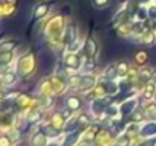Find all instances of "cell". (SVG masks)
<instances>
[{
	"label": "cell",
	"mask_w": 156,
	"mask_h": 146,
	"mask_svg": "<svg viewBox=\"0 0 156 146\" xmlns=\"http://www.w3.org/2000/svg\"><path fill=\"white\" fill-rule=\"evenodd\" d=\"M47 38L52 41V43H61L64 34H65V29H64V24H62V18L61 17H55L53 20L49 21L47 24Z\"/></svg>",
	"instance_id": "cell-1"
},
{
	"label": "cell",
	"mask_w": 156,
	"mask_h": 146,
	"mask_svg": "<svg viewBox=\"0 0 156 146\" xmlns=\"http://www.w3.org/2000/svg\"><path fill=\"white\" fill-rule=\"evenodd\" d=\"M35 67H37V64H35V56H34L32 53L23 55V56L18 59V64H17V70H18V73L23 75V76L32 75V73L35 72Z\"/></svg>",
	"instance_id": "cell-2"
},
{
	"label": "cell",
	"mask_w": 156,
	"mask_h": 146,
	"mask_svg": "<svg viewBox=\"0 0 156 146\" xmlns=\"http://www.w3.org/2000/svg\"><path fill=\"white\" fill-rule=\"evenodd\" d=\"M64 62H65V66H67L68 70H76V69H79L80 64H82V61H80V58H79V55H77L76 52L67 53V55L64 56Z\"/></svg>",
	"instance_id": "cell-3"
},
{
	"label": "cell",
	"mask_w": 156,
	"mask_h": 146,
	"mask_svg": "<svg viewBox=\"0 0 156 146\" xmlns=\"http://www.w3.org/2000/svg\"><path fill=\"white\" fill-rule=\"evenodd\" d=\"M96 143H97V146H111L112 145V136L109 134V131L102 129L96 136Z\"/></svg>",
	"instance_id": "cell-4"
},
{
	"label": "cell",
	"mask_w": 156,
	"mask_h": 146,
	"mask_svg": "<svg viewBox=\"0 0 156 146\" xmlns=\"http://www.w3.org/2000/svg\"><path fill=\"white\" fill-rule=\"evenodd\" d=\"M83 49H85V55H87L88 59L96 58V55H97V43H96L94 38H87V41H85V47Z\"/></svg>",
	"instance_id": "cell-5"
},
{
	"label": "cell",
	"mask_w": 156,
	"mask_h": 146,
	"mask_svg": "<svg viewBox=\"0 0 156 146\" xmlns=\"http://www.w3.org/2000/svg\"><path fill=\"white\" fill-rule=\"evenodd\" d=\"M52 79V85H53V92H55V95H61L64 90H65V81H64V78L62 76H59V75H56V76H53L50 78Z\"/></svg>",
	"instance_id": "cell-6"
},
{
	"label": "cell",
	"mask_w": 156,
	"mask_h": 146,
	"mask_svg": "<svg viewBox=\"0 0 156 146\" xmlns=\"http://www.w3.org/2000/svg\"><path fill=\"white\" fill-rule=\"evenodd\" d=\"M40 93H41L43 96H52V95H55L53 85H52V79H50V78H47V79H44V81L41 82V85H40Z\"/></svg>",
	"instance_id": "cell-7"
},
{
	"label": "cell",
	"mask_w": 156,
	"mask_h": 146,
	"mask_svg": "<svg viewBox=\"0 0 156 146\" xmlns=\"http://www.w3.org/2000/svg\"><path fill=\"white\" fill-rule=\"evenodd\" d=\"M64 125H65V119H64V113H55L52 117V128L55 129H58V131H61L62 128H64Z\"/></svg>",
	"instance_id": "cell-8"
},
{
	"label": "cell",
	"mask_w": 156,
	"mask_h": 146,
	"mask_svg": "<svg viewBox=\"0 0 156 146\" xmlns=\"http://www.w3.org/2000/svg\"><path fill=\"white\" fill-rule=\"evenodd\" d=\"M117 76H118L117 64H109V66L106 67V70H105V78L109 79V81H112V79H115Z\"/></svg>",
	"instance_id": "cell-9"
},
{
	"label": "cell",
	"mask_w": 156,
	"mask_h": 146,
	"mask_svg": "<svg viewBox=\"0 0 156 146\" xmlns=\"http://www.w3.org/2000/svg\"><path fill=\"white\" fill-rule=\"evenodd\" d=\"M17 47V41L15 40H5V41H2L0 43V53L2 52H12L14 49Z\"/></svg>",
	"instance_id": "cell-10"
},
{
	"label": "cell",
	"mask_w": 156,
	"mask_h": 146,
	"mask_svg": "<svg viewBox=\"0 0 156 146\" xmlns=\"http://www.w3.org/2000/svg\"><path fill=\"white\" fill-rule=\"evenodd\" d=\"M32 146H47V137L43 133H37L32 137Z\"/></svg>",
	"instance_id": "cell-11"
},
{
	"label": "cell",
	"mask_w": 156,
	"mask_h": 146,
	"mask_svg": "<svg viewBox=\"0 0 156 146\" xmlns=\"http://www.w3.org/2000/svg\"><path fill=\"white\" fill-rule=\"evenodd\" d=\"M17 103H18V107L20 108H23V110H29L30 107V103H32V99L30 96H26V95H20V96L17 97Z\"/></svg>",
	"instance_id": "cell-12"
},
{
	"label": "cell",
	"mask_w": 156,
	"mask_h": 146,
	"mask_svg": "<svg viewBox=\"0 0 156 146\" xmlns=\"http://www.w3.org/2000/svg\"><path fill=\"white\" fill-rule=\"evenodd\" d=\"M12 59H14V53L12 52H2L0 53V67L8 66Z\"/></svg>",
	"instance_id": "cell-13"
},
{
	"label": "cell",
	"mask_w": 156,
	"mask_h": 146,
	"mask_svg": "<svg viewBox=\"0 0 156 146\" xmlns=\"http://www.w3.org/2000/svg\"><path fill=\"white\" fill-rule=\"evenodd\" d=\"M147 59H149V53H147L146 50H138V52L135 53V62L144 66V64L147 62Z\"/></svg>",
	"instance_id": "cell-14"
},
{
	"label": "cell",
	"mask_w": 156,
	"mask_h": 146,
	"mask_svg": "<svg viewBox=\"0 0 156 146\" xmlns=\"http://www.w3.org/2000/svg\"><path fill=\"white\" fill-rule=\"evenodd\" d=\"M117 69H118V76H127V73H129V70H130V67H129V64L126 62V61H120V62H117Z\"/></svg>",
	"instance_id": "cell-15"
},
{
	"label": "cell",
	"mask_w": 156,
	"mask_h": 146,
	"mask_svg": "<svg viewBox=\"0 0 156 146\" xmlns=\"http://www.w3.org/2000/svg\"><path fill=\"white\" fill-rule=\"evenodd\" d=\"M130 136H127L126 133L124 134H120L118 137H117V140H115V146H129L130 145Z\"/></svg>",
	"instance_id": "cell-16"
},
{
	"label": "cell",
	"mask_w": 156,
	"mask_h": 146,
	"mask_svg": "<svg viewBox=\"0 0 156 146\" xmlns=\"http://www.w3.org/2000/svg\"><path fill=\"white\" fill-rule=\"evenodd\" d=\"M68 84H70V87H73V88H80L82 75H71V76L68 78Z\"/></svg>",
	"instance_id": "cell-17"
},
{
	"label": "cell",
	"mask_w": 156,
	"mask_h": 146,
	"mask_svg": "<svg viewBox=\"0 0 156 146\" xmlns=\"http://www.w3.org/2000/svg\"><path fill=\"white\" fill-rule=\"evenodd\" d=\"M15 79H17V76H15L14 72H6V73H3V76H2V81H3L5 85H11V84H14Z\"/></svg>",
	"instance_id": "cell-18"
},
{
	"label": "cell",
	"mask_w": 156,
	"mask_h": 146,
	"mask_svg": "<svg viewBox=\"0 0 156 146\" xmlns=\"http://www.w3.org/2000/svg\"><path fill=\"white\" fill-rule=\"evenodd\" d=\"M49 8H50V5H49V3H41V5L37 8V11H35V17H37V18H41V17H44V15L47 14Z\"/></svg>",
	"instance_id": "cell-19"
},
{
	"label": "cell",
	"mask_w": 156,
	"mask_h": 146,
	"mask_svg": "<svg viewBox=\"0 0 156 146\" xmlns=\"http://www.w3.org/2000/svg\"><path fill=\"white\" fill-rule=\"evenodd\" d=\"M67 105H68V108H70V110H77V108L80 107V100H79L77 97L71 96V97H68V99H67Z\"/></svg>",
	"instance_id": "cell-20"
},
{
	"label": "cell",
	"mask_w": 156,
	"mask_h": 146,
	"mask_svg": "<svg viewBox=\"0 0 156 146\" xmlns=\"http://www.w3.org/2000/svg\"><path fill=\"white\" fill-rule=\"evenodd\" d=\"M155 90H156V87L153 84H147V85L144 87V97H146V99H152L153 95H155Z\"/></svg>",
	"instance_id": "cell-21"
},
{
	"label": "cell",
	"mask_w": 156,
	"mask_h": 146,
	"mask_svg": "<svg viewBox=\"0 0 156 146\" xmlns=\"http://www.w3.org/2000/svg\"><path fill=\"white\" fill-rule=\"evenodd\" d=\"M153 40H155V37H153L152 32H144L143 37H141V41L144 44H153Z\"/></svg>",
	"instance_id": "cell-22"
},
{
	"label": "cell",
	"mask_w": 156,
	"mask_h": 146,
	"mask_svg": "<svg viewBox=\"0 0 156 146\" xmlns=\"http://www.w3.org/2000/svg\"><path fill=\"white\" fill-rule=\"evenodd\" d=\"M0 146H12V137L8 134L0 136Z\"/></svg>",
	"instance_id": "cell-23"
},
{
	"label": "cell",
	"mask_w": 156,
	"mask_h": 146,
	"mask_svg": "<svg viewBox=\"0 0 156 146\" xmlns=\"http://www.w3.org/2000/svg\"><path fill=\"white\" fill-rule=\"evenodd\" d=\"M156 133V123H149L144 129H143V134L144 136H152Z\"/></svg>",
	"instance_id": "cell-24"
},
{
	"label": "cell",
	"mask_w": 156,
	"mask_h": 146,
	"mask_svg": "<svg viewBox=\"0 0 156 146\" xmlns=\"http://www.w3.org/2000/svg\"><path fill=\"white\" fill-rule=\"evenodd\" d=\"M146 114H149L150 117H155L156 116V103H150V105L146 108Z\"/></svg>",
	"instance_id": "cell-25"
},
{
	"label": "cell",
	"mask_w": 156,
	"mask_h": 146,
	"mask_svg": "<svg viewBox=\"0 0 156 146\" xmlns=\"http://www.w3.org/2000/svg\"><path fill=\"white\" fill-rule=\"evenodd\" d=\"M94 5L97 8H106L109 5V0H94Z\"/></svg>",
	"instance_id": "cell-26"
},
{
	"label": "cell",
	"mask_w": 156,
	"mask_h": 146,
	"mask_svg": "<svg viewBox=\"0 0 156 146\" xmlns=\"http://www.w3.org/2000/svg\"><path fill=\"white\" fill-rule=\"evenodd\" d=\"M150 17H152V18H156V8H152V9H150Z\"/></svg>",
	"instance_id": "cell-27"
},
{
	"label": "cell",
	"mask_w": 156,
	"mask_h": 146,
	"mask_svg": "<svg viewBox=\"0 0 156 146\" xmlns=\"http://www.w3.org/2000/svg\"><path fill=\"white\" fill-rule=\"evenodd\" d=\"M152 81H153V82H155V84H156V72H155V73H153V75H152Z\"/></svg>",
	"instance_id": "cell-28"
},
{
	"label": "cell",
	"mask_w": 156,
	"mask_h": 146,
	"mask_svg": "<svg viewBox=\"0 0 156 146\" xmlns=\"http://www.w3.org/2000/svg\"><path fill=\"white\" fill-rule=\"evenodd\" d=\"M2 82H3V81H0V85H2Z\"/></svg>",
	"instance_id": "cell-29"
}]
</instances>
